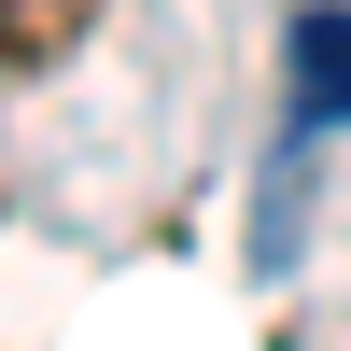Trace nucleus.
Wrapping results in <instances>:
<instances>
[{
	"label": "nucleus",
	"mask_w": 351,
	"mask_h": 351,
	"mask_svg": "<svg viewBox=\"0 0 351 351\" xmlns=\"http://www.w3.org/2000/svg\"><path fill=\"white\" fill-rule=\"evenodd\" d=\"M99 28V0H0V84H28V71H56V56Z\"/></svg>",
	"instance_id": "f257e3e1"
}]
</instances>
